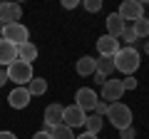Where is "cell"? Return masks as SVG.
<instances>
[{"label": "cell", "mask_w": 149, "mask_h": 139, "mask_svg": "<svg viewBox=\"0 0 149 139\" xmlns=\"http://www.w3.org/2000/svg\"><path fill=\"white\" fill-rule=\"evenodd\" d=\"M17 60H22V62L32 65V60H37V47H35L32 42L20 45V47H17Z\"/></svg>", "instance_id": "obj_17"}, {"label": "cell", "mask_w": 149, "mask_h": 139, "mask_svg": "<svg viewBox=\"0 0 149 139\" xmlns=\"http://www.w3.org/2000/svg\"><path fill=\"white\" fill-rule=\"evenodd\" d=\"M3 40H8V42H13L15 47H20V45L30 42V30H27L25 25H20V22H10V25H5V30H3V35H0Z\"/></svg>", "instance_id": "obj_4"}, {"label": "cell", "mask_w": 149, "mask_h": 139, "mask_svg": "<svg viewBox=\"0 0 149 139\" xmlns=\"http://www.w3.org/2000/svg\"><path fill=\"white\" fill-rule=\"evenodd\" d=\"M85 119H87V114L82 112L77 104H70V107H65V114H62V124H65V127H70V129H74V127H85Z\"/></svg>", "instance_id": "obj_8"}, {"label": "cell", "mask_w": 149, "mask_h": 139, "mask_svg": "<svg viewBox=\"0 0 149 139\" xmlns=\"http://www.w3.org/2000/svg\"><path fill=\"white\" fill-rule=\"evenodd\" d=\"M50 137H52V139H74V134H72V129H70V127L60 124V127H55L52 132H50Z\"/></svg>", "instance_id": "obj_21"}, {"label": "cell", "mask_w": 149, "mask_h": 139, "mask_svg": "<svg viewBox=\"0 0 149 139\" xmlns=\"http://www.w3.org/2000/svg\"><path fill=\"white\" fill-rule=\"evenodd\" d=\"M74 139H97V137H95V134H87V132H82L80 137H74Z\"/></svg>", "instance_id": "obj_32"}, {"label": "cell", "mask_w": 149, "mask_h": 139, "mask_svg": "<svg viewBox=\"0 0 149 139\" xmlns=\"http://www.w3.org/2000/svg\"><path fill=\"white\" fill-rule=\"evenodd\" d=\"M95 82H97V85H104V82H107V77H102L100 72H95Z\"/></svg>", "instance_id": "obj_30"}, {"label": "cell", "mask_w": 149, "mask_h": 139, "mask_svg": "<svg viewBox=\"0 0 149 139\" xmlns=\"http://www.w3.org/2000/svg\"><path fill=\"white\" fill-rule=\"evenodd\" d=\"M127 30V22L122 20V17L117 15V13H112V15H107V35L109 38H122V32Z\"/></svg>", "instance_id": "obj_13"}, {"label": "cell", "mask_w": 149, "mask_h": 139, "mask_svg": "<svg viewBox=\"0 0 149 139\" xmlns=\"http://www.w3.org/2000/svg\"><path fill=\"white\" fill-rule=\"evenodd\" d=\"M85 10L87 13H100L102 10V3H100V0H85Z\"/></svg>", "instance_id": "obj_23"}, {"label": "cell", "mask_w": 149, "mask_h": 139, "mask_svg": "<svg viewBox=\"0 0 149 139\" xmlns=\"http://www.w3.org/2000/svg\"><path fill=\"white\" fill-rule=\"evenodd\" d=\"M5 82H8V72H5V70H0V87H5Z\"/></svg>", "instance_id": "obj_29"}, {"label": "cell", "mask_w": 149, "mask_h": 139, "mask_svg": "<svg viewBox=\"0 0 149 139\" xmlns=\"http://www.w3.org/2000/svg\"><path fill=\"white\" fill-rule=\"evenodd\" d=\"M8 104L13 109H25L30 104V92H27V87H15L10 92V97H8Z\"/></svg>", "instance_id": "obj_12"}, {"label": "cell", "mask_w": 149, "mask_h": 139, "mask_svg": "<svg viewBox=\"0 0 149 139\" xmlns=\"http://www.w3.org/2000/svg\"><path fill=\"white\" fill-rule=\"evenodd\" d=\"M144 52L149 55V40H147V42H144Z\"/></svg>", "instance_id": "obj_33"}, {"label": "cell", "mask_w": 149, "mask_h": 139, "mask_svg": "<svg viewBox=\"0 0 149 139\" xmlns=\"http://www.w3.org/2000/svg\"><path fill=\"white\" fill-rule=\"evenodd\" d=\"M27 92H30V97H40L47 92V80H42V77H32L30 85H27Z\"/></svg>", "instance_id": "obj_18"}, {"label": "cell", "mask_w": 149, "mask_h": 139, "mask_svg": "<svg viewBox=\"0 0 149 139\" xmlns=\"http://www.w3.org/2000/svg\"><path fill=\"white\" fill-rule=\"evenodd\" d=\"M134 137H137V129L134 127H127V129L119 132V139H134Z\"/></svg>", "instance_id": "obj_25"}, {"label": "cell", "mask_w": 149, "mask_h": 139, "mask_svg": "<svg viewBox=\"0 0 149 139\" xmlns=\"http://www.w3.org/2000/svg\"><path fill=\"white\" fill-rule=\"evenodd\" d=\"M32 139H52V137H50V132L40 129V132H35V137H32Z\"/></svg>", "instance_id": "obj_27"}, {"label": "cell", "mask_w": 149, "mask_h": 139, "mask_svg": "<svg viewBox=\"0 0 149 139\" xmlns=\"http://www.w3.org/2000/svg\"><path fill=\"white\" fill-rule=\"evenodd\" d=\"M124 95V87H122V80H107L104 85H102V99L107 102V104H112V102H119Z\"/></svg>", "instance_id": "obj_9"}, {"label": "cell", "mask_w": 149, "mask_h": 139, "mask_svg": "<svg viewBox=\"0 0 149 139\" xmlns=\"http://www.w3.org/2000/svg\"><path fill=\"white\" fill-rule=\"evenodd\" d=\"M3 30H5V22H3V20H0V35H3Z\"/></svg>", "instance_id": "obj_34"}, {"label": "cell", "mask_w": 149, "mask_h": 139, "mask_svg": "<svg viewBox=\"0 0 149 139\" xmlns=\"http://www.w3.org/2000/svg\"><path fill=\"white\" fill-rule=\"evenodd\" d=\"M0 139H17L13 132H0Z\"/></svg>", "instance_id": "obj_31"}, {"label": "cell", "mask_w": 149, "mask_h": 139, "mask_svg": "<svg viewBox=\"0 0 149 139\" xmlns=\"http://www.w3.org/2000/svg\"><path fill=\"white\" fill-rule=\"evenodd\" d=\"M112 62H114V70L117 72H122L124 77H129L139 70V52L134 47H119V52L112 57Z\"/></svg>", "instance_id": "obj_1"}, {"label": "cell", "mask_w": 149, "mask_h": 139, "mask_svg": "<svg viewBox=\"0 0 149 139\" xmlns=\"http://www.w3.org/2000/svg\"><path fill=\"white\" fill-rule=\"evenodd\" d=\"M80 3L77 0H62V8H67V10H72V8H77Z\"/></svg>", "instance_id": "obj_28"}, {"label": "cell", "mask_w": 149, "mask_h": 139, "mask_svg": "<svg viewBox=\"0 0 149 139\" xmlns=\"http://www.w3.org/2000/svg\"><path fill=\"white\" fill-rule=\"evenodd\" d=\"M8 82H15L17 87H25L30 85V80L35 77V72H32V65L22 62V60H15L13 65H8Z\"/></svg>", "instance_id": "obj_3"}, {"label": "cell", "mask_w": 149, "mask_h": 139, "mask_svg": "<svg viewBox=\"0 0 149 139\" xmlns=\"http://www.w3.org/2000/svg\"><path fill=\"white\" fill-rule=\"evenodd\" d=\"M77 75H82V77H87V75H95L97 72V60L95 57H90V55H85V57H80L77 60Z\"/></svg>", "instance_id": "obj_15"}, {"label": "cell", "mask_w": 149, "mask_h": 139, "mask_svg": "<svg viewBox=\"0 0 149 139\" xmlns=\"http://www.w3.org/2000/svg\"><path fill=\"white\" fill-rule=\"evenodd\" d=\"M122 38H124V42H127V47H132V45L137 42V35H134V30H132V27H127V30L122 32Z\"/></svg>", "instance_id": "obj_22"}, {"label": "cell", "mask_w": 149, "mask_h": 139, "mask_svg": "<svg viewBox=\"0 0 149 139\" xmlns=\"http://www.w3.org/2000/svg\"><path fill=\"white\" fill-rule=\"evenodd\" d=\"M107 119H109L112 127H117L119 132L127 127H132V109L122 102H112L109 107H107Z\"/></svg>", "instance_id": "obj_2"}, {"label": "cell", "mask_w": 149, "mask_h": 139, "mask_svg": "<svg viewBox=\"0 0 149 139\" xmlns=\"http://www.w3.org/2000/svg\"><path fill=\"white\" fill-rule=\"evenodd\" d=\"M62 114H65L62 104H50V107H45V114H42L45 132H52L55 127H60V124H62Z\"/></svg>", "instance_id": "obj_7"}, {"label": "cell", "mask_w": 149, "mask_h": 139, "mask_svg": "<svg viewBox=\"0 0 149 139\" xmlns=\"http://www.w3.org/2000/svg\"><path fill=\"white\" fill-rule=\"evenodd\" d=\"M117 15L122 17L124 22H127V20L137 22V20H142V17H144V5L139 3V0H124L122 5H119Z\"/></svg>", "instance_id": "obj_6"}, {"label": "cell", "mask_w": 149, "mask_h": 139, "mask_svg": "<svg viewBox=\"0 0 149 139\" xmlns=\"http://www.w3.org/2000/svg\"><path fill=\"white\" fill-rule=\"evenodd\" d=\"M97 72H100L102 77H109L112 72H114V62H112V57H100V60H97Z\"/></svg>", "instance_id": "obj_19"}, {"label": "cell", "mask_w": 149, "mask_h": 139, "mask_svg": "<svg viewBox=\"0 0 149 139\" xmlns=\"http://www.w3.org/2000/svg\"><path fill=\"white\" fill-rule=\"evenodd\" d=\"M122 87H124V90H137V77H134V75L124 77V80H122Z\"/></svg>", "instance_id": "obj_24"}, {"label": "cell", "mask_w": 149, "mask_h": 139, "mask_svg": "<svg viewBox=\"0 0 149 139\" xmlns=\"http://www.w3.org/2000/svg\"><path fill=\"white\" fill-rule=\"evenodd\" d=\"M100 102V97H97L95 90H90V87H80V90L74 92V104L82 109V112H95V104Z\"/></svg>", "instance_id": "obj_5"}, {"label": "cell", "mask_w": 149, "mask_h": 139, "mask_svg": "<svg viewBox=\"0 0 149 139\" xmlns=\"http://www.w3.org/2000/svg\"><path fill=\"white\" fill-rule=\"evenodd\" d=\"M22 15V8L17 3H0V20L10 25V22H17Z\"/></svg>", "instance_id": "obj_11"}, {"label": "cell", "mask_w": 149, "mask_h": 139, "mask_svg": "<svg viewBox=\"0 0 149 139\" xmlns=\"http://www.w3.org/2000/svg\"><path fill=\"white\" fill-rule=\"evenodd\" d=\"M17 60V47L13 42H8V40H3L0 38V65H13Z\"/></svg>", "instance_id": "obj_14"}, {"label": "cell", "mask_w": 149, "mask_h": 139, "mask_svg": "<svg viewBox=\"0 0 149 139\" xmlns=\"http://www.w3.org/2000/svg\"><path fill=\"white\" fill-rule=\"evenodd\" d=\"M132 30H134V35H137V40H147L149 38V20H137L132 25Z\"/></svg>", "instance_id": "obj_20"}, {"label": "cell", "mask_w": 149, "mask_h": 139, "mask_svg": "<svg viewBox=\"0 0 149 139\" xmlns=\"http://www.w3.org/2000/svg\"><path fill=\"white\" fill-rule=\"evenodd\" d=\"M104 127V117H100V114H87V119H85V132L87 134H100V129Z\"/></svg>", "instance_id": "obj_16"}, {"label": "cell", "mask_w": 149, "mask_h": 139, "mask_svg": "<svg viewBox=\"0 0 149 139\" xmlns=\"http://www.w3.org/2000/svg\"><path fill=\"white\" fill-rule=\"evenodd\" d=\"M107 107H109V104H107V102H97V104H95V114H100V117H104V114H107Z\"/></svg>", "instance_id": "obj_26"}, {"label": "cell", "mask_w": 149, "mask_h": 139, "mask_svg": "<svg viewBox=\"0 0 149 139\" xmlns=\"http://www.w3.org/2000/svg\"><path fill=\"white\" fill-rule=\"evenodd\" d=\"M97 52H100V57H114L119 52V40L109 38V35H102L97 40Z\"/></svg>", "instance_id": "obj_10"}]
</instances>
